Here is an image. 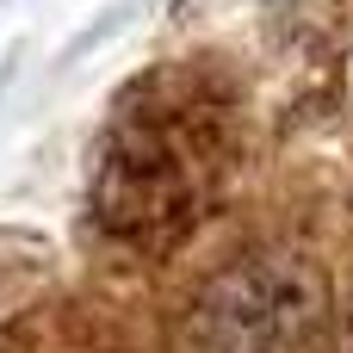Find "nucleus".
<instances>
[{
	"mask_svg": "<svg viewBox=\"0 0 353 353\" xmlns=\"http://www.w3.org/2000/svg\"><path fill=\"white\" fill-rule=\"evenodd\" d=\"M230 174V112L192 68H161L130 81L118 118L99 137V161L87 180L93 223L137 254L180 248Z\"/></svg>",
	"mask_w": 353,
	"mask_h": 353,
	"instance_id": "nucleus-1",
	"label": "nucleus"
},
{
	"mask_svg": "<svg viewBox=\"0 0 353 353\" xmlns=\"http://www.w3.org/2000/svg\"><path fill=\"white\" fill-rule=\"evenodd\" d=\"M323 329V273L292 248H254L211 273L199 335L211 353H304Z\"/></svg>",
	"mask_w": 353,
	"mask_h": 353,
	"instance_id": "nucleus-2",
	"label": "nucleus"
}]
</instances>
